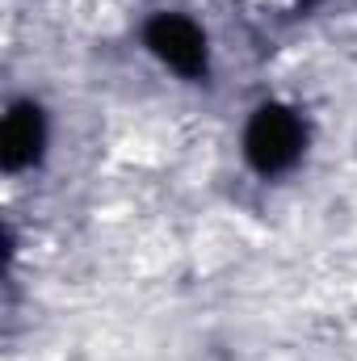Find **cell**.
I'll return each mask as SVG.
<instances>
[{"instance_id": "6da1fadb", "label": "cell", "mask_w": 357, "mask_h": 361, "mask_svg": "<svg viewBox=\"0 0 357 361\" xmlns=\"http://www.w3.org/2000/svg\"><path fill=\"white\" fill-rule=\"evenodd\" d=\"M303 139L307 135H303V122L294 118V109L261 105L244 130V156L261 173H282L303 156Z\"/></svg>"}, {"instance_id": "7a4b0ae2", "label": "cell", "mask_w": 357, "mask_h": 361, "mask_svg": "<svg viewBox=\"0 0 357 361\" xmlns=\"http://www.w3.org/2000/svg\"><path fill=\"white\" fill-rule=\"evenodd\" d=\"M147 47L152 55H160L164 68H173L177 76H206V34L181 17V13H160L152 25H147Z\"/></svg>"}, {"instance_id": "3957f363", "label": "cell", "mask_w": 357, "mask_h": 361, "mask_svg": "<svg viewBox=\"0 0 357 361\" xmlns=\"http://www.w3.org/2000/svg\"><path fill=\"white\" fill-rule=\"evenodd\" d=\"M42 143H47L42 109H38L34 101H17V105L4 114V126H0V156H4V169H8V173L30 169V164L42 156Z\"/></svg>"}]
</instances>
